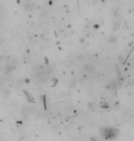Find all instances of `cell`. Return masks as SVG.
Returning <instances> with one entry per match:
<instances>
[{
  "instance_id": "obj_1",
  "label": "cell",
  "mask_w": 134,
  "mask_h": 141,
  "mask_svg": "<svg viewBox=\"0 0 134 141\" xmlns=\"http://www.w3.org/2000/svg\"><path fill=\"white\" fill-rule=\"evenodd\" d=\"M118 134V129L111 128V127H105L101 130V136L105 139H112L115 138Z\"/></svg>"
}]
</instances>
